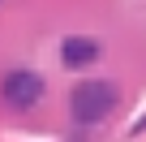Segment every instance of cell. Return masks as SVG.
Listing matches in <instances>:
<instances>
[{
	"instance_id": "cell-1",
	"label": "cell",
	"mask_w": 146,
	"mask_h": 142,
	"mask_svg": "<svg viewBox=\"0 0 146 142\" xmlns=\"http://www.w3.org/2000/svg\"><path fill=\"white\" fill-rule=\"evenodd\" d=\"M112 103H116V86L103 82V78H95V82H82L78 91H73L69 112H73L78 125H95V121H103L112 112Z\"/></svg>"
},
{
	"instance_id": "cell-2",
	"label": "cell",
	"mask_w": 146,
	"mask_h": 142,
	"mask_svg": "<svg viewBox=\"0 0 146 142\" xmlns=\"http://www.w3.org/2000/svg\"><path fill=\"white\" fill-rule=\"evenodd\" d=\"M0 95H5L13 108H35V103L43 99V78L30 73V69H13V73H5Z\"/></svg>"
},
{
	"instance_id": "cell-3",
	"label": "cell",
	"mask_w": 146,
	"mask_h": 142,
	"mask_svg": "<svg viewBox=\"0 0 146 142\" xmlns=\"http://www.w3.org/2000/svg\"><path fill=\"white\" fill-rule=\"evenodd\" d=\"M95 56H99V43L86 39V35H69V39L60 43V60H64V69H82V65H90Z\"/></svg>"
}]
</instances>
